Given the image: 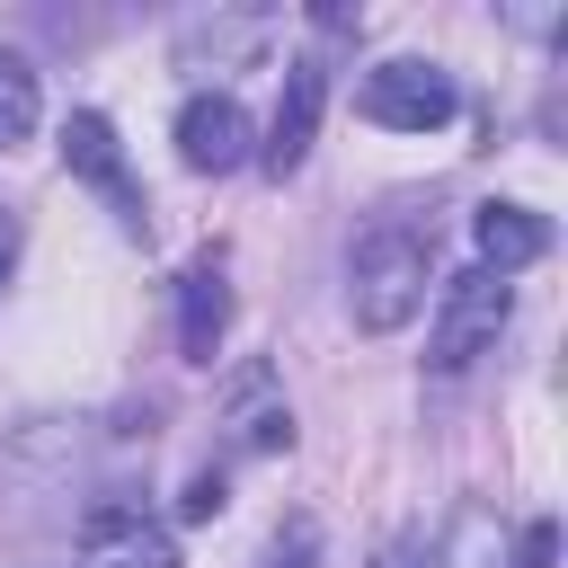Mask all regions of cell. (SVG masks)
I'll return each mask as SVG.
<instances>
[{
	"label": "cell",
	"mask_w": 568,
	"mask_h": 568,
	"mask_svg": "<svg viewBox=\"0 0 568 568\" xmlns=\"http://www.w3.org/2000/svg\"><path fill=\"white\" fill-rule=\"evenodd\" d=\"M222 506H231V497H222V470H195V479H186V497H178V515H186V524H213Z\"/></svg>",
	"instance_id": "obj_14"
},
{
	"label": "cell",
	"mask_w": 568,
	"mask_h": 568,
	"mask_svg": "<svg viewBox=\"0 0 568 568\" xmlns=\"http://www.w3.org/2000/svg\"><path fill=\"white\" fill-rule=\"evenodd\" d=\"M18 248H27V222H18V213H9V204H0V284H9V275H18Z\"/></svg>",
	"instance_id": "obj_16"
},
{
	"label": "cell",
	"mask_w": 568,
	"mask_h": 568,
	"mask_svg": "<svg viewBox=\"0 0 568 568\" xmlns=\"http://www.w3.org/2000/svg\"><path fill=\"white\" fill-rule=\"evenodd\" d=\"M506 311H515V284H506V275H488V266L444 275V293H435V328H426V364H435V373L479 364V355L497 346Z\"/></svg>",
	"instance_id": "obj_2"
},
{
	"label": "cell",
	"mask_w": 568,
	"mask_h": 568,
	"mask_svg": "<svg viewBox=\"0 0 568 568\" xmlns=\"http://www.w3.org/2000/svg\"><path fill=\"white\" fill-rule=\"evenodd\" d=\"M257 568H320V524H311V515H284L275 541L257 550Z\"/></svg>",
	"instance_id": "obj_13"
},
{
	"label": "cell",
	"mask_w": 568,
	"mask_h": 568,
	"mask_svg": "<svg viewBox=\"0 0 568 568\" xmlns=\"http://www.w3.org/2000/svg\"><path fill=\"white\" fill-rule=\"evenodd\" d=\"M320 106H328V62H320V53H293V62H284V89H275V115H266V142H257L266 178H293V169L311 160Z\"/></svg>",
	"instance_id": "obj_5"
},
{
	"label": "cell",
	"mask_w": 568,
	"mask_h": 568,
	"mask_svg": "<svg viewBox=\"0 0 568 568\" xmlns=\"http://www.w3.org/2000/svg\"><path fill=\"white\" fill-rule=\"evenodd\" d=\"M426 284H435V240L417 222H373L346 257V311L364 337H390L426 311Z\"/></svg>",
	"instance_id": "obj_1"
},
{
	"label": "cell",
	"mask_w": 568,
	"mask_h": 568,
	"mask_svg": "<svg viewBox=\"0 0 568 568\" xmlns=\"http://www.w3.org/2000/svg\"><path fill=\"white\" fill-rule=\"evenodd\" d=\"M80 568H186V559H178L160 515L124 506V497H98L80 515Z\"/></svg>",
	"instance_id": "obj_6"
},
{
	"label": "cell",
	"mask_w": 568,
	"mask_h": 568,
	"mask_svg": "<svg viewBox=\"0 0 568 568\" xmlns=\"http://www.w3.org/2000/svg\"><path fill=\"white\" fill-rule=\"evenodd\" d=\"M506 559H515V541H506L497 506L488 497H462L453 524H444V541H435V568H506Z\"/></svg>",
	"instance_id": "obj_10"
},
{
	"label": "cell",
	"mask_w": 568,
	"mask_h": 568,
	"mask_svg": "<svg viewBox=\"0 0 568 568\" xmlns=\"http://www.w3.org/2000/svg\"><path fill=\"white\" fill-rule=\"evenodd\" d=\"M36 115H44V89H36V62L0 44V151H18V142L36 133Z\"/></svg>",
	"instance_id": "obj_12"
},
{
	"label": "cell",
	"mask_w": 568,
	"mask_h": 568,
	"mask_svg": "<svg viewBox=\"0 0 568 568\" xmlns=\"http://www.w3.org/2000/svg\"><path fill=\"white\" fill-rule=\"evenodd\" d=\"M470 240H479V266H488V275H515V266L550 257V222H541L532 204H479V213H470Z\"/></svg>",
	"instance_id": "obj_9"
},
{
	"label": "cell",
	"mask_w": 568,
	"mask_h": 568,
	"mask_svg": "<svg viewBox=\"0 0 568 568\" xmlns=\"http://www.w3.org/2000/svg\"><path fill=\"white\" fill-rule=\"evenodd\" d=\"M373 568H426V541L417 532H399V541H382V559Z\"/></svg>",
	"instance_id": "obj_17"
},
{
	"label": "cell",
	"mask_w": 568,
	"mask_h": 568,
	"mask_svg": "<svg viewBox=\"0 0 568 568\" xmlns=\"http://www.w3.org/2000/svg\"><path fill=\"white\" fill-rule=\"evenodd\" d=\"M62 169H71L80 186H98L133 240H151V195H142V178L124 169V142H115V124H106L98 106H71V115H62Z\"/></svg>",
	"instance_id": "obj_4"
},
{
	"label": "cell",
	"mask_w": 568,
	"mask_h": 568,
	"mask_svg": "<svg viewBox=\"0 0 568 568\" xmlns=\"http://www.w3.org/2000/svg\"><path fill=\"white\" fill-rule=\"evenodd\" d=\"M550 559H559V524H524V532H515V559H506V568H550Z\"/></svg>",
	"instance_id": "obj_15"
},
{
	"label": "cell",
	"mask_w": 568,
	"mask_h": 568,
	"mask_svg": "<svg viewBox=\"0 0 568 568\" xmlns=\"http://www.w3.org/2000/svg\"><path fill=\"white\" fill-rule=\"evenodd\" d=\"M222 328H231V275H222V257L204 248V257H186V275H178V355H186V364H213V355H222Z\"/></svg>",
	"instance_id": "obj_8"
},
{
	"label": "cell",
	"mask_w": 568,
	"mask_h": 568,
	"mask_svg": "<svg viewBox=\"0 0 568 568\" xmlns=\"http://www.w3.org/2000/svg\"><path fill=\"white\" fill-rule=\"evenodd\" d=\"M355 106H364L373 124H390V133H435V124H453V115H462V89H453V71H444V62L399 53V62H373V71H364Z\"/></svg>",
	"instance_id": "obj_3"
},
{
	"label": "cell",
	"mask_w": 568,
	"mask_h": 568,
	"mask_svg": "<svg viewBox=\"0 0 568 568\" xmlns=\"http://www.w3.org/2000/svg\"><path fill=\"white\" fill-rule=\"evenodd\" d=\"M231 435H240L248 453H284V444H293V408L275 399V373H266V364L240 373V390H231Z\"/></svg>",
	"instance_id": "obj_11"
},
{
	"label": "cell",
	"mask_w": 568,
	"mask_h": 568,
	"mask_svg": "<svg viewBox=\"0 0 568 568\" xmlns=\"http://www.w3.org/2000/svg\"><path fill=\"white\" fill-rule=\"evenodd\" d=\"M178 160H186L195 178H222V169L248 160V115H240L231 89H195V98L178 106Z\"/></svg>",
	"instance_id": "obj_7"
}]
</instances>
